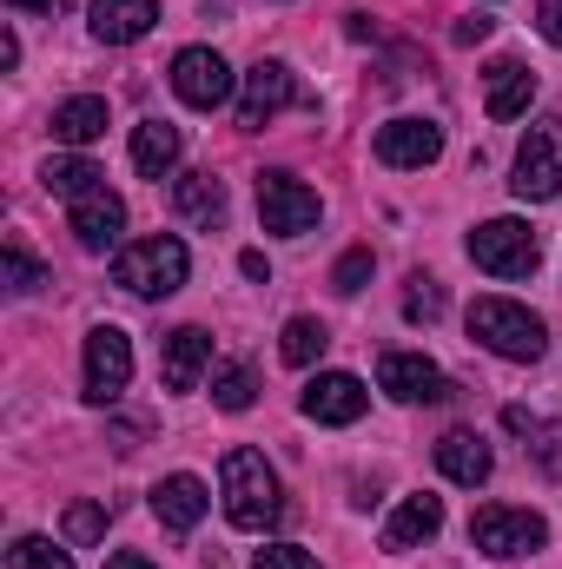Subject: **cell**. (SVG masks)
<instances>
[{
    "label": "cell",
    "instance_id": "obj_1",
    "mask_svg": "<svg viewBox=\"0 0 562 569\" xmlns=\"http://www.w3.org/2000/svg\"><path fill=\"white\" fill-rule=\"evenodd\" d=\"M219 490H225V517H232V530H252V537H265L272 523L284 517V490H279V470L259 457V450H225V463H219Z\"/></svg>",
    "mask_w": 562,
    "mask_h": 569
},
{
    "label": "cell",
    "instance_id": "obj_2",
    "mask_svg": "<svg viewBox=\"0 0 562 569\" xmlns=\"http://www.w3.org/2000/svg\"><path fill=\"white\" fill-rule=\"evenodd\" d=\"M470 338H476L483 351L510 358V365H536L543 345H550L543 318H536L530 305H516V298H476V305H470Z\"/></svg>",
    "mask_w": 562,
    "mask_h": 569
},
{
    "label": "cell",
    "instance_id": "obj_3",
    "mask_svg": "<svg viewBox=\"0 0 562 569\" xmlns=\"http://www.w3.org/2000/svg\"><path fill=\"white\" fill-rule=\"evenodd\" d=\"M192 272V259H185V246L172 239V232H152L140 246H127L120 259H113V284L120 291H133V298H172L179 284Z\"/></svg>",
    "mask_w": 562,
    "mask_h": 569
},
{
    "label": "cell",
    "instance_id": "obj_4",
    "mask_svg": "<svg viewBox=\"0 0 562 569\" xmlns=\"http://www.w3.org/2000/svg\"><path fill=\"white\" fill-rule=\"evenodd\" d=\"M470 543H476L483 557H496V563H510V557H536V550L550 543V523H543L536 510H510V503H483V510L470 517Z\"/></svg>",
    "mask_w": 562,
    "mask_h": 569
},
{
    "label": "cell",
    "instance_id": "obj_5",
    "mask_svg": "<svg viewBox=\"0 0 562 569\" xmlns=\"http://www.w3.org/2000/svg\"><path fill=\"white\" fill-rule=\"evenodd\" d=\"M470 259L483 272H496V279H530L543 266V239L523 219H490V226L470 232Z\"/></svg>",
    "mask_w": 562,
    "mask_h": 569
},
{
    "label": "cell",
    "instance_id": "obj_6",
    "mask_svg": "<svg viewBox=\"0 0 562 569\" xmlns=\"http://www.w3.org/2000/svg\"><path fill=\"white\" fill-rule=\"evenodd\" d=\"M516 199H530V206H543V199H556L562 192V120H536L523 146H516Z\"/></svg>",
    "mask_w": 562,
    "mask_h": 569
},
{
    "label": "cell",
    "instance_id": "obj_7",
    "mask_svg": "<svg viewBox=\"0 0 562 569\" xmlns=\"http://www.w3.org/2000/svg\"><path fill=\"white\" fill-rule=\"evenodd\" d=\"M318 192L304 186V179H291V172H265L259 179V219H265V232H279V239H298V232H311L318 226Z\"/></svg>",
    "mask_w": 562,
    "mask_h": 569
},
{
    "label": "cell",
    "instance_id": "obj_8",
    "mask_svg": "<svg viewBox=\"0 0 562 569\" xmlns=\"http://www.w3.org/2000/svg\"><path fill=\"white\" fill-rule=\"evenodd\" d=\"M172 93H179L185 107H199V113H219V107L232 100V67H225V53L185 47V53L172 60Z\"/></svg>",
    "mask_w": 562,
    "mask_h": 569
},
{
    "label": "cell",
    "instance_id": "obj_9",
    "mask_svg": "<svg viewBox=\"0 0 562 569\" xmlns=\"http://www.w3.org/2000/svg\"><path fill=\"white\" fill-rule=\"evenodd\" d=\"M133 378V338L120 325H93L87 331V398L93 405H113Z\"/></svg>",
    "mask_w": 562,
    "mask_h": 569
},
{
    "label": "cell",
    "instance_id": "obj_10",
    "mask_svg": "<svg viewBox=\"0 0 562 569\" xmlns=\"http://www.w3.org/2000/svg\"><path fill=\"white\" fill-rule=\"evenodd\" d=\"M378 391H391L398 405H443L450 398V378L423 351H384L378 358Z\"/></svg>",
    "mask_w": 562,
    "mask_h": 569
},
{
    "label": "cell",
    "instance_id": "obj_11",
    "mask_svg": "<svg viewBox=\"0 0 562 569\" xmlns=\"http://www.w3.org/2000/svg\"><path fill=\"white\" fill-rule=\"evenodd\" d=\"M298 100V80H291V67L284 60H259L252 73H245V93H239V127H272L284 107Z\"/></svg>",
    "mask_w": 562,
    "mask_h": 569
},
{
    "label": "cell",
    "instance_id": "obj_12",
    "mask_svg": "<svg viewBox=\"0 0 562 569\" xmlns=\"http://www.w3.org/2000/svg\"><path fill=\"white\" fill-rule=\"evenodd\" d=\"M364 405H371V391H364L351 371H318V378L304 385V418H311V425H358Z\"/></svg>",
    "mask_w": 562,
    "mask_h": 569
},
{
    "label": "cell",
    "instance_id": "obj_13",
    "mask_svg": "<svg viewBox=\"0 0 562 569\" xmlns=\"http://www.w3.org/2000/svg\"><path fill=\"white\" fill-rule=\"evenodd\" d=\"M371 146H378L384 166H404V172H411V166H430V159L443 152V127H436V120H384Z\"/></svg>",
    "mask_w": 562,
    "mask_h": 569
},
{
    "label": "cell",
    "instance_id": "obj_14",
    "mask_svg": "<svg viewBox=\"0 0 562 569\" xmlns=\"http://www.w3.org/2000/svg\"><path fill=\"white\" fill-rule=\"evenodd\" d=\"M120 232H127V206H120V192H87V199H73V239H80V252H107V246H120Z\"/></svg>",
    "mask_w": 562,
    "mask_h": 569
},
{
    "label": "cell",
    "instance_id": "obj_15",
    "mask_svg": "<svg viewBox=\"0 0 562 569\" xmlns=\"http://www.w3.org/2000/svg\"><path fill=\"white\" fill-rule=\"evenodd\" d=\"M530 100H536V73H530L523 60H496V67L483 73V113H490V120H523Z\"/></svg>",
    "mask_w": 562,
    "mask_h": 569
},
{
    "label": "cell",
    "instance_id": "obj_16",
    "mask_svg": "<svg viewBox=\"0 0 562 569\" xmlns=\"http://www.w3.org/2000/svg\"><path fill=\"white\" fill-rule=\"evenodd\" d=\"M205 365H212V331H199V325H179L172 338H165V391H192L199 378H205Z\"/></svg>",
    "mask_w": 562,
    "mask_h": 569
},
{
    "label": "cell",
    "instance_id": "obj_17",
    "mask_svg": "<svg viewBox=\"0 0 562 569\" xmlns=\"http://www.w3.org/2000/svg\"><path fill=\"white\" fill-rule=\"evenodd\" d=\"M436 470H443L450 483L476 490V483L496 470V457H490V443H483L476 430H450V437H436Z\"/></svg>",
    "mask_w": 562,
    "mask_h": 569
},
{
    "label": "cell",
    "instance_id": "obj_18",
    "mask_svg": "<svg viewBox=\"0 0 562 569\" xmlns=\"http://www.w3.org/2000/svg\"><path fill=\"white\" fill-rule=\"evenodd\" d=\"M159 0H93V40L107 47H133L140 33H152Z\"/></svg>",
    "mask_w": 562,
    "mask_h": 569
},
{
    "label": "cell",
    "instance_id": "obj_19",
    "mask_svg": "<svg viewBox=\"0 0 562 569\" xmlns=\"http://www.w3.org/2000/svg\"><path fill=\"white\" fill-rule=\"evenodd\" d=\"M205 503H212V497H205V483H199V477H185V470H179V477H165V483L152 490V517H159L165 530H179V537H185V530H199Z\"/></svg>",
    "mask_w": 562,
    "mask_h": 569
},
{
    "label": "cell",
    "instance_id": "obj_20",
    "mask_svg": "<svg viewBox=\"0 0 562 569\" xmlns=\"http://www.w3.org/2000/svg\"><path fill=\"white\" fill-rule=\"evenodd\" d=\"M436 530H443V497L418 490V497H404L398 517L384 523V550H418V543H430Z\"/></svg>",
    "mask_w": 562,
    "mask_h": 569
},
{
    "label": "cell",
    "instance_id": "obj_21",
    "mask_svg": "<svg viewBox=\"0 0 562 569\" xmlns=\"http://www.w3.org/2000/svg\"><path fill=\"white\" fill-rule=\"evenodd\" d=\"M107 100L100 93H73V100H60L53 107V140L60 146H93L100 133H107Z\"/></svg>",
    "mask_w": 562,
    "mask_h": 569
},
{
    "label": "cell",
    "instance_id": "obj_22",
    "mask_svg": "<svg viewBox=\"0 0 562 569\" xmlns=\"http://www.w3.org/2000/svg\"><path fill=\"white\" fill-rule=\"evenodd\" d=\"M179 152H185V140H179V127H172V120H140V127H133V166H140L145 179L172 172V166H179Z\"/></svg>",
    "mask_w": 562,
    "mask_h": 569
},
{
    "label": "cell",
    "instance_id": "obj_23",
    "mask_svg": "<svg viewBox=\"0 0 562 569\" xmlns=\"http://www.w3.org/2000/svg\"><path fill=\"white\" fill-rule=\"evenodd\" d=\"M172 206H179L192 226H219V219H225V186H219L212 172H185V179L172 186Z\"/></svg>",
    "mask_w": 562,
    "mask_h": 569
},
{
    "label": "cell",
    "instance_id": "obj_24",
    "mask_svg": "<svg viewBox=\"0 0 562 569\" xmlns=\"http://www.w3.org/2000/svg\"><path fill=\"white\" fill-rule=\"evenodd\" d=\"M503 425L530 443V457H536L550 477H562V425H550V418H530L523 405H510V411H503Z\"/></svg>",
    "mask_w": 562,
    "mask_h": 569
},
{
    "label": "cell",
    "instance_id": "obj_25",
    "mask_svg": "<svg viewBox=\"0 0 562 569\" xmlns=\"http://www.w3.org/2000/svg\"><path fill=\"white\" fill-rule=\"evenodd\" d=\"M40 186L60 192V199H87V192L107 186V172H100L93 159H47V166H40Z\"/></svg>",
    "mask_w": 562,
    "mask_h": 569
},
{
    "label": "cell",
    "instance_id": "obj_26",
    "mask_svg": "<svg viewBox=\"0 0 562 569\" xmlns=\"http://www.w3.org/2000/svg\"><path fill=\"white\" fill-rule=\"evenodd\" d=\"M252 398H259V371L252 365H219L212 371V405L219 411H252Z\"/></svg>",
    "mask_w": 562,
    "mask_h": 569
},
{
    "label": "cell",
    "instance_id": "obj_27",
    "mask_svg": "<svg viewBox=\"0 0 562 569\" xmlns=\"http://www.w3.org/2000/svg\"><path fill=\"white\" fill-rule=\"evenodd\" d=\"M324 345H331V331H324L318 318H291V325H284V338H279L284 365H311V358H324Z\"/></svg>",
    "mask_w": 562,
    "mask_h": 569
},
{
    "label": "cell",
    "instance_id": "obj_28",
    "mask_svg": "<svg viewBox=\"0 0 562 569\" xmlns=\"http://www.w3.org/2000/svg\"><path fill=\"white\" fill-rule=\"evenodd\" d=\"M7 569H73V557H67L60 543H47V537H13Z\"/></svg>",
    "mask_w": 562,
    "mask_h": 569
},
{
    "label": "cell",
    "instance_id": "obj_29",
    "mask_svg": "<svg viewBox=\"0 0 562 569\" xmlns=\"http://www.w3.org/2000/svg\"><path fill=\"white\" fill-rule=\"evenodd\" d=\"M107 537V503H73L67 510V543H100Z\"/></svg>",
    "mask_w": 562,
    "mask_h": 569
},
{
    "label": "cell",
    "instance_id": "obj_30",
    "mask_svg": "<svg viewBox=\"0 0 562 569\" xmlns=\"http://www.w3.org/2000/svg\"><path fill=\"white\" fill-rule=\"evenodd\" d=\"M0 279H7V291H40V284H47V272H40L20 246H7V252H0Z\"/></svg>",
    "mask_w": 562,
    "mask_h": 569
},
{
    "label": "cell",
    "instance_id": "obj_31",
    "mask_svg": "<svg viewBox=\"0 0 562 569\" xmlns=\"http://www.w3.org/2000/svg\"><path fill=\"white\" fill-rule=\"evenodd\" d=\"M364 279H371V246L344 252V259H338V272H331V284H338L344 298H358V291H364Z\"/></svg>",
    "mask_w": 562,
    "mask_h": 569
},
{
    "label": "cell",
    "instance_id": "obj_32",
    "mask_svg": "<svg viewBox=\"0 0 562 569\" xmlns=\"http://www.w3.org/2000/svg\"><path fill=\"white\" fill-rule=\"evenodd\" d=\"M252 569H318V557H311L304 543H265V550L252 557Z\"/></svg>",
    "mask_w": 562,
    "mask_h": 569
},
{
    "label": "cell",
    "instance_id": "obj_33",
    "mask_svg": "<svg viewBox=\"0 0 562 569\" xmlns=\"http://www.w3.org/2000/svg\"><path fill=\"white\" fill-rule=\"evenodd\" d=\"M443 311V291H436V279H411V291H404V318H436Z\"/></svg>",
    "mask_w": 562,
    "mask_h": 569
},
{
    "label": "cell",
    "instance_id": "obj_34",
    "mask_svg": "<svg viewBox=\"0 0 562 569\" xmlns=\"http://www.w3.org/2000/svg\"><path fill=\"white\" fill-rule=\"evenodd\" d=\"M536 27L550 47H562V0H536Z\"/></svg>",
    "mask_w": 562,
    "mask_h": 569
},
{
    "label": "cell",
    "instance_id": "obj_35",
    "mask_svg": "<svg viewBox=\"0 0 562 569\" xmlns=\"http://www.w3.org/2000/svg\"><path fill=\"white\" fill-rule=\"evenodd\" d=\"M490 27H496L490 13H463V20H456V40H463V47H476V40H490Z\"/></svg>",
    "mask_w": 562,
    "mask_h": 569
},
{
    "label": "cell",
    "instance_id": "obj_36",
    "mask_svg": "<svg viewBox=\"0 0 562 569\" xmlns=\"http://www.w3.org/2000/svg\"><path fill=\"white\" fill-rule=\"evenodd\" d=\"M107 569H159V563H145L140 550H120V557H107Z\"/></svg>",
    "mask_w": 562,
    "mask_h": 569
},
{
    "label": "cell",
    "instance_id": "obj_37",
    "mask_svg": "<svg viewBox=\"0 0 562 569\" xmlns=\"http://www.w3.org/2000/svg\"><path fill=\"white\" fill-rule=\"evenodd\" d=\"M239 266H245V279H272V266H265V252H245Z\"/></svg>",
    "mask_w": 562,
    "mask_h": 569
},
{
    "label": "cell",
    "instance_id": "obj_38",
    "mask_svg": "<svg viewBox=\"0 0 562 569\" xmlns=\"http://www.w3.org/2000/svg\"><path fill=\"white\" fill-rule=\"evenodd\" d=\"M7 7H20V13H53V0H7Z\"/></svg>",
    "mask_w": 562,
    "mask_h": 569
}]
</instances>
